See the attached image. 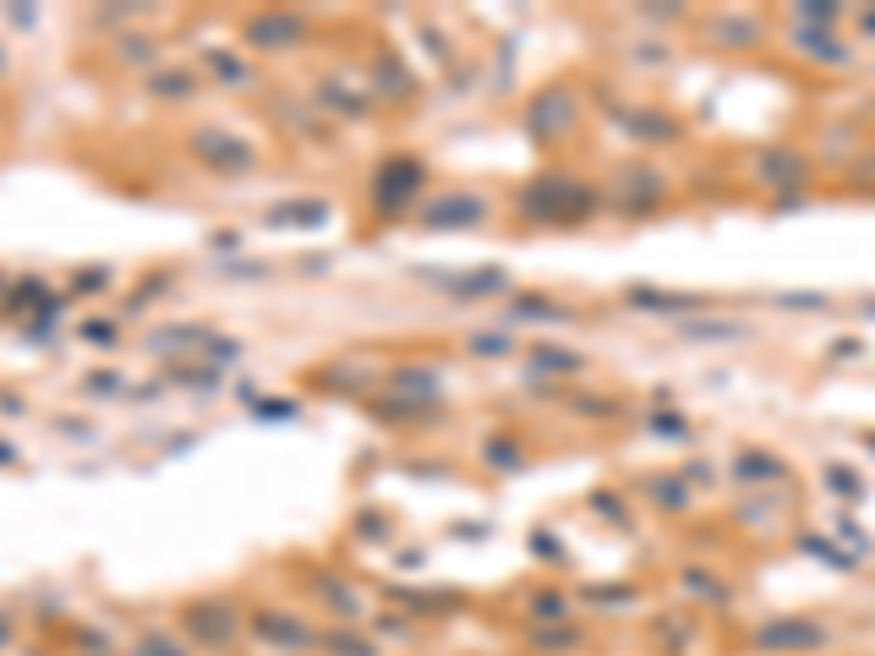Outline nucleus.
<instances>
[{"label":"nucleus","mask_w":875,"mask_h":656,"mask_svg":"<svg viewBox=\"0 0 875 656\" xmlns=\"http://www.w3.org/2000/svg\"><path fill=\"white\" fill-rule=\"evenodd\" d=\"M646 427H652V438H689L684 410H652V416H646Z\"/></svg>","instance_id":"nucleus-30"},{"label":"nucleus","mask_w":875,"mask_h":656,"mask_svg":"<svg viewBox=\"0 0 875 656\" xmlns=\"http://www.w3.org/2000/svg\"><path fill=\"white\" fill-rule=\"evenodd\" d=\"M826 640H832V629L815 624V618H772L749 635L755 652H821Z\"/></svg>","instance_id":"nucleus-8"},{"label":"nucleus","mask_w":875,"mask_h":656,"mask_svg":"<svg viewBox=\"0 0 875 656\" xmlns=\"http://www.w3.org/2000/svg\"><path fill=\"white\" fill-rule=\"evenodd\" d=\"M640 590L629 586V580H613V586H586L580 590V602H591V607H629Z\"/></svg>","instance_id":"nucleus-28"},{"label":"nucleus","mask_w":875,"mask_h":656,"mask_svg":"<svg viewBox=\"0 0 875 656\" xmlns=\"http://www.w3.org/2000/svg\"><path fill=\"white\" fill-rule=\"evenodd\" d=\"M153 93H176V99H187V93H192V71H176V77H153Z\"/></svg>","instance_id":"nucleus-37"},{"label":"nucleus","mask_w":875,"mask_h":656,"mask_svg":"<svg viewBox=\"0 0 875 656\" xmlns=\"http://www.w3.org/2000/svg\"><path fill=\"white\" fill-rule=\"evenodd\" d=\"M427 202V165L416 153H389L372 176V208L378 219H400L410 208Z\"/></svg>","instance_id":"nucleus-3"},{"label":"nucleus","mask_w":875,"mask_h":656,"mask_svg":"<svg viewBox=\"0 0 875 656\" xmlns=\"http://www.w3.org/2000/svg\"><path fill=\"white\" fill-rule=\"evenodd\" d=\"M88 334H93L99 345H116V324H82V339H88Z\"/></svg>","instance_id":"nucleus-40"},{"label":"nucleus","mask_w":875,"mask_h":656,"mask_svg":"<svg viewBox=\"0 0 875 656\" xmlns=\"http://www.w3.org/2000/svg\"><path fill=\"white\" fill-rule=\"evenodd\" d=\"M624 301L640 307V312H663V318H678V312L706 307V296H695V290H652V285H629Z\"/></svg>","instance_id":"nucleus-16"},{"label":"nucleus","mask_w":875,"mask_h":656,"mask_svg":"<svg viewBox=\"0 0 875 656\" xmlns=\"http://www.w3.org/2000/svg\"><path fill=\"white\" fill-rule=\"evenodd\" d=\"M258 416H264V421H290L296 405H290V399H258Z\"/></svg>","instance_id":"nucleus-39"},{"label":"nucleus","mask_w":875,"mask_h":656,"mask_svg":"<svg viewBox=\"0 0 875 656\" xmlns=\"http://www.w3.org/2000/svg\"><path fill=\"white\" fill-rule=\"evenodd\" d=\"M335 656H378L367 640H350V629H329V640H324Z\"/></svg>","instance_id":"nucleus-33"},{"label":"nucleus","mask_w":875,"mask_h":656,"mask_svg":"<svg viewBox=\"0 0 875 656\" xmlns=\"http://www.w3.org/2000/svg\"><path fill=\"white\" fill-rule=\"evenodd\" d=\"M247 39L264 44V50H290V44L307 39V17H296V11H264V17L247 22Z\"/></svg>","instance_id":"nucleus-12"},{"label":"nucleus","mask_w":875,"mask_h":656,"mask_svg":"<svg viewBox=\"0 0 875 656\" xmlns=\"http://www.w3.org/2000/svg\"><path fill=\"white\" fill-rule=\"evenodd\" d=\"M755 176L772 181L777 197H799L809 181V165H805V153H794V148H766V153L755 159Z\"/></svg>","instance_id":"nucleus-10"},{"label":"nucleus","mask_w":875,"mask_h":656,"mask_svg":"<svg viewBox=\"0 0 875 656\" xmlns=\"http://www.w3.org/2000/svg\"><path fill=\"white\" fill-rule=\"evenodd\" d=\"M181 624H187V635L202 640V646H230V640H236V607L219 602V596L187 602V607H181Z\"/></svg>","instance_id":"nucleus-9"},{"label":"nucleus","mask_w":875,"mask_h":656,"mask_svg":"<svg viewBox=\"0 0 875 656\" xmlns=\"http://www.w3.org/2000/svg\"><path fill=\"white\" fill-rule=\"evenodd\" d=\"M378 629L395 635V640H405V635H410V618H378Z\"/></svg>","instance_id":"nucleus-41"},{"label":"nucleus","mask_w":875,"mask_h":656,"mask_svg":"<svg viewBox=\"0 0 875 656\" xmlns=\"http://www.w3.org/2000/svg\"><path fill=\"white\" fill-rule=\"evenodd\" d=\"M252 629H258V640H269V646H312L318 635H312V624H301L296 613H258L252 618Z\"/></svg>","instance_id":"nucleus-18"},{"label":"nucleus","mask_w":875,"mask_h":656,"mask_svg":"<svg viewBox=\"0 0 875 656\" xmlns=\"http://www.w3.org/2000/svg\"><path fill=\"white\" fill-rule=\"evenodd\" d=\"M187 148L198 153V165L219 170V176H247V170L258 165V148H252V142H241V137H230V131H219V127L192 131Z\"/></svg>","instance_id":"nucleus-7"},{"label":"nucleus","mask_w":875,"mask_h":656,"mask_svg":"<svg viewBox=\"0 0 875 656\" xmlns=\"http://www.w3.org/2000/svg\"><path fill=\"white\" fill-rule=\"evenodd\" d=\"M575 121H580V93H575L569 82H547V88H537V93L526 99V116H520L526 137L541 142V148L564 142V137L575 131Z\"/></svg>","instance_id":"nucleus-4"},{"label":"nucleus","mask_w":875,"mask_h":656,"mask_svg":"<svg viewBox=\"0 0 875 656\" xmlns=\"http://www.w3.org/2000/svg\"><path fill=\"white\" fill-rule=\"evenodd\" d=\"M421 279H432V290H444V296H455V301H487V296H504L515 279H509V268H416Z\"/></svg>","instance_id":"nucleus-6"},{"label":"nucleus","mask_w":875,"mask_h":656,"mask_svg":"<svg viewBox=\"0 0 875 656\" xmlns=\"http://www.w3.org/2000/svg\"><path fill=\"white\" fill-rule=\"evenodd\" d=\"M859 176H865V181H875V159H865V170H859Z\"/></svg>","instance_id":"nucleus-44"},{"label":"nucleus","mask_w":875,"mask_h":656,"mask_svg":"<svg viewBox=\"0 0 875 656\" xmlns=\"http://www.w3.org/2000/svg\"><path fill=\"white\" fill-rule=\"evenodd\" d=\"M603 202L618 219H652L663 202H668V176L646 159H624L603 187Z\"/></svg>","instance_id":"nucleus-2"},{"label":"nucleus","mask_w":875,"mask_h":656,"mask_svg":"<svg viewBox=\"0 0 875 656\" xmlns=\"http://www.w3.org/2000/svg\"><path fill=\"white\" fill-rule=\"evenodd\" d=\"M481 459H487L493 470H504V476L526 470V449H520L509 433H493V438H481Z\"/></svg>","instance_id":"nucleus-23"},{"label":"nucleus","mask_w":875,"mask_h":656,"mask_svg":"<svg viewBox=\"0 0 875 656\" xmlns=\"http://www.w3.org/2000/svg\"><path fill=\"white\" fill-rule=\"evenodd\" d=\"M132 656H187L176 646V635H165V629H148V635H137Z\"/></svg>","instance_id":"nucleus-31"},{"label":"nucleus","mask_w":875,"mask_h":656,"mask_svg":"<svg viewBox=\"0 0 875 656\" xmlns=\"http://www.w3.org/2000/svg\"><path fill=\"white\" fill-rule=\"evenodd\" d=\"M208 66H213V77H225V82H252V71L236 61V56H208Z\"/></svg>","instance_id":"nucleus-35"},{"label":"nucleus","mask_w":875,"mask_h":656,"mask_svg":"<svg viewBox=\"0 0 875 656\" xmlns=\"http://www.w3.org/2000/svg\"><path fill=\"white\" fill-rule=\"evenodd\" d=\"M0 71H6V50H0Z\"/></svg>","instance_id":"nucleus-48"},{"label":"nucleus","mask_w":875,"mask_h":656,"mask_svg":"<svg viewBox=\"0 0 875 656\" xmlns=\"http://www.w3.org/2000/svg\"><path fill=\"white\" fill-rule=\"evenodd\" d=\"M788 39L805 50L809 61L837 66V71H848V66H854V50L837 39V28H799V22H794V28H788Z\"/></svg>","instance_id":"nucleus-13"},{"label":"nucleus","mask_w":875,"mask_h":656,"mask_svg":"<svg viewBox=\"0 0 875 656\" xmlns=\"http://www.w3.org/2000/svg\"><path fill=\"white\" fill-rule=\"evenodd\" d=\"M389 596H395V602H405L410 613H455V607H466V596H460L455 586H438V596H416V590L395 586Z\"/></svg>","instance_id":"nucleus-24"},{"label":"nucleus","mask_w":875,"mask_h":656,"mask_svg":"<svg viewBox=\"0 0 875 656\" xmlns=\"http://www.w3.org/2000/svg\"><path fill=\"white\" fill-rule=\"evenodd\" d=\"M678 334H684V339H706V345H728V339H744L749 328L734 324V318H706V324H700V318H689Z\"/></svg>","instance_id":"nucleus-25"},{"label":"nucleus","mask_w":875,"mask_h":656,"mask_svg":"<svg viewBox=\"0 0 875 656\" xmlns=\"http://www.w3.org/2000/svg\"><path fill=\"white\" fill-rule=\"evenodd\" d=\"M640 17H646L652 28H674L678 17H689V6H640Z\"/></svg>","instance_id":"nucleus-36"},{"label":"nucleus","mask_w":875,"mask_h":656,"mask_svg":"<svg viewBox=\"0 0 875 656\" xmlns=\"http://www.w3.org/2000/svg\"><path fill=\"white\" fill-rule=\"evenodd\" d=\"M564 318H575V312L564 301H553V296H537V290L509 301V324H564Z\"/></svg>","instance_id":"nucleus-21"},{"label":"nucleus","mask_w":875,"mask_h":656,"mask_svg":"<svg viewBox=\"0 0 875 656\" xmlns=\"http://www.w3.org/2000/svg\"><path fill=\"white\" fill-rule=\"evenodd\" d=\"M865 449H871V455H875V433H865Z\"/></svg>","instance_id":"nucleus-45"},{"label":"nucleus","mask_w":875,"mask_h":656,"mask_svg":"<svg viewBox=\"0 0 875 656\" xmlns=\"http://www.w3.org/2000/svg\"><path fill=\"white\" fill-rule=\"evenodd\" d=\"M859 33H865V39H875V6H865V11H859Z\"/></svg>","instance_id":"nucleus-43"},{"label":"nucleus","mask_w":875,"mask_h":656,"mask_svg":"<svg viewBox=\"0 0 875 656\" xmlns=\"http://www.w3.org/2000/svg\"><path fill=\"white\" fill-rule=\"evenodd\" d=\"M777 307H826V296H777Z\"/></svg>","instance_id":"nucleus-42"},{"label":"nucleus","mask_w":875,"mask_h":656,"mask_svg":"<svg viewBox=\"0 0 875 656\" xmlns=\"http://www.w3.org/2000/svg\"><path fill=\"white\" fill-rule=\"evenodd\" d=\"M613 121L629 131L635 142H646V148H657V142L668 148V142H678V137H684V127H678L674 116H668V110H652V105H629V110H618Z\"/></svg>","instance_id":"nucleus-11"},{"label":"nucleus","mask_w":875,"mask_h":656,"mask_svg":"<svg viewBox=\"0 0 875 656\" xmlns=\"http://www.w3.org/2000/svg\"><path fill=\"white\" fill-rule=\"evenodd\" d=\"M799 547H805L809 558L832 564V569H859V558H854V553H843V547H837V536H815V530H809V536H799Z\"/></svg>","instance_id":"nucleus-26"},{"label":"nucleus","mask_w":875,"mask_h":656,"mask_svg":"<svg viewBox=\"0 0 875 656\" xmlns=\"http://www.w3.org/2000/svg\"><path fill=\"white\" fill-rule=\"evenodd\" d=\"M324 213H329L324 202H290V208H274L269 225H318Z\"/></svg>","instance_id":"nucleus-29"},{"label":"nucleus","mask_w":875,"mask_h":656,"mask_svg":"<svg viewBox=\"0 0 875 656\" xmlns=\"http://www.w3.org/2000/svg\"><path fill=\"white\" fill-rule=\"evenodd\" d=\"M646 498L663 515H689V481L684 476H646Z\"/></svg>","instance_id":"nucleus-22"},{"label":"nucleus","mask_w":875,"mask_h":656,"mask_svg":"<svg viewBox=\"0 0 875 656\" xmlns=\"http://www.w3.org/2000/svg\"><path fill=\"white\" fill-rule=\"evenodd\" d=\"M700 33H706L717 50H749V44L766 39V22H760V17H712Z\"/></svg>","instance_id":"nucleus-17"},{"label":"nucleus","mask_w":875,"mask_h":656,"mask_svg":"<svg viewBox=\"0 0 875 656\" xmlns=\"http://www.w3.org/2000/svg\"><path fill=\"white\" fill-rule=\"evenodd\" d=\"M591 509H597L603 520H613V525H624V530H629V515H624V498H618V493H591Z\"/></svg>","instance_id":"nucleus-34"},{"label":"nucleus","mask_w":875,"mask_h":656,"mask_svg":"<svg viewBox=\"0 0 875 656\" xmlns=\"http://www.w3.org/2000/svg\"><path fill=\"white\" fill-rule=\"evenodd\" d=\"M0 646H6V618H0Z\"/></svg>","instance_id":"nucleus-46"},{"label":"nucleus","mask_w":875,"mask_h":656,"mask_svg":"<svg viewBox=\"0 0 875 656\" xmlns=\"http://www.w3.org/2000/svg\"><path fill=\"white\" fill-rule=\"evenodd\" d=\"M678 590H684L689 602H700V607H717V613H723V607H734V586H728V580H717L712 569H695V564L678 575Z\"/></svg>","instance_id":"nucleus-20"},{"label":"nucleus","mask_w":875,"mask_h":656,"mask_svg":"<svg viewBox=\"0 0 875 656\" xmlns=\"http://www.w3.org/2000/svg\"><path fill=\"white\" fill-rule=\"evenodd\" d=\"M865 312H871V318H875V301H865Z\"/></svg>","instance_id":"nucleus-47"},{"label":"nucleus","mask_w":875,"mask_h":656,"mask_svg":"<svg viewBox=\"0 0 875 656\" xmlns=\"http://www.w3.org/2000/svg\"><path fill=\"white\" fill-rule=\"evenodd\" d=\"M728 470H734V481H760V487L766 481H788V459L772 455V449H739Z\"/></svg>","instance_id":"nucleus-19"},{"label":"nucleus","mask_w":875,"mask_h":656,"mask_svg":"<svg viewBox=\"0 0 875 656\" xmlns=\"http://www.w3.org/2000/svg\"><path fill=\"white\" fill-rule=\"evenodd\" d=\"M526 652L537 656H569V652H586V629L558 618V624H531L526 629Z\"/></svg>","instance_id":"nucleus-14"},{"label":"nucleus","mask_w":875,"mask_h":656,"mask_svg":"<svg viewBox=\"0 0 875 656\" xmlns=\"http://www.w3.org/2000/svg\"><path fill=\"white\" fill-rule=\"evenodd\" d=\"M493 202L481 192H438L416 208V225L421 230H471V225H487Z\"/></svg>","instance_id":"nucleus-5"},{"label":"nucleus","mask_w":875,"mask_h":656,"mask_svg":"<svg viewBox=\"0 0 875 656\" xmlns=\"http://www.w3.org/2000/svg\"><path fill=\"white\" fill-rule=\"evenodd\" d=\"M603 208V192L591 181H580L575 170H537L520 192H515V213L526 225H541V230H569V225H586L591 213Z\"/></svg>","instance_id":"nucleus-1"},{"label":"nucleus","mask_w":875,"mask_h":656,"mask_svg":"<svg viewBox=\"0 0 875 656\" xmlns=\"http://www.w3.org/2000/svg\"><path fill=\"white\" fill-rule=\"evenodd\" d=\"M509 345H515L509 334H476V339H471V350H476V356H504Z\"/></svg>","instance_id":"nucleus-38"},{"label":"nucleus","mask_w":875,"mask_h":656,"mask_svg":"<svg viewBox=\"0 0 875 656\" xmlns=\"http://www.w3.org/2000/svg\"><path fill=\"white\" fill-rule=\"evenodd\" d=\"M788 17H799V28H837L843 6L837 0H809V6H788Z\"/></svg>","instance_id":"nucleus-27"},{"label":"nucleus","mask_w":875,"mask_h":656,"mask_svg":"<svg viewBox=\"0 0 875 656\" xmlns=\"http://www.w3.org/2000/svg\"><path fill=\"white\" fill-rule=\"evenodd\" d=\"M580 367H586V356L569 350V345H547V339L526 345V372L531 378H575Z\"/></svg>","instance_id":"nucleus-15"},{"label":"nucleus","mask_w":875,"mask_h":656,"mask_svg":"<svg viewBox=\"0 0 875 656\" xmlns=\"http://www.w3.org/2000/svg\"><path fill=\"white\" fill-rule=\"evenodd\" d=\"M826 487H837L848 504H859V498H865V481H859L848 465H826Z\"/></svg>","instance_id":"nucleus-32"}]
</instances>
